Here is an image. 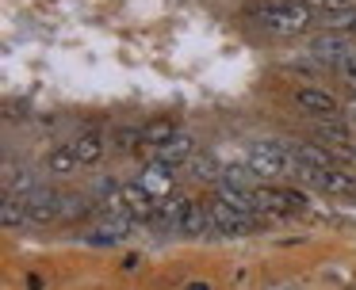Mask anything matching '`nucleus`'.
<instances>
[{
    "instance_id": "obj_10",
    "label": "nucleus",
    "mask_w": 356,
    "mask_h": 290,
    "mask_svg": "<svg viewBox=\"0 0 356 290\" xmlns=\"http://www.w3.org/2000/svg\"><path fill=\"white\" fill-rule=\"evenodd\" d=\"M172 172H177L172 164H165V160H157V157H154L146 168H142V180H138V183L157 198V203H161V198H169V195H172V187H177V176H172Z\"/></svg>"
},
{
    "instance_id": "obj_21",
    "label": "nucleus",
    "mask_w": 356,
    "mask_h": 290,
    "mask_svg": "<svg viewBox=\"0 0 356 290\" xmlns=\"http://www.w3.org/2000/svg\"><path fill=\"white\" fill-rule=\"evenodd\" d=\"M341 76H345L348 84H353V92H356V46H348V53H345V61H341Z\"/></svg>"
},
{
    "instance_id": "obj_23",
    "label": "nucleus",
    "mask_w": 356,
    "mask_h": 290,
    "mask_svg": "<svg viewBox=\"0 0 356 290\" xmlns=\"http://www.w3.org/2000/svg\"><path fill=\"white\" fill-rule=\"evenodd\" d=\"M348 119L356 122V92H353V99H348Z\"/></svg>"
},
{
    "instance_id": "obj_13",
    "label": "nucleus",
    "mask_w": 356,
    "mask_h": 290,
    "mask_svg": "<svg viewBox=\"0 0 356 290\" xmlns=\"http://www.w3.org/2000/svg\"><path fill=\"white\" fill-rule=\"evenodd\" d=\"M42 183L35 180V168H24V164H8V172H4V195H16V198H27L35 195Z\"/></svg>"
},
{
    "instance_id": "obj_6",
    "label": "nucleus",
    "mask_w": 356,
    "mask_h": 290,
    "mask_svg": "<svg viewBox=\"0 0 356 290\" xmlns=\"http://www.w3.org/2000/svg\"><path fill=\"white\" fill-rule=\"evenodd\" d=\"M257 195V210L261 214H287V210H307V195L295 187H272V183H264V187L253 191Z\"/></svg>"
},
{
    "instance_id": "obj_14",
    "label": "nucleus",
    "mask_w": 356,
    "mask_h": 290,
    "mask_svg": "<svg viewBox=\"0 0 356 290\" xmlns=\"http://www.w3.org/2000/svg\"><path fill=\"white\" fill-rule=\"evenodd\" d=\"M195 153H200V149H195L192 137H188V134H177L169 145H161V149H157L154 157H157V160H165V164H172V168H184V164H192Z\"/></svg>"
},
{
    "instance_id": "obj_9",
    "label": "nucleus",
    "mask_w": 356,
    "mask_h": 290,
    "mask_svg": "<svg viewBox=\"0 0 356 290\" xmlns=\"http://www.w3.org/2000/svg\"><path fill=\"white\" fill-rule=\"evenodd\" d=\"M134 229L131 218H123V214H104L96 225L85 229V244H96V248H108V244H119L127 233Z\"/></svg>"
},
{
    "instance_id": "obj_24",
    "label": "nucleus",
    "mask_w": 356,
    "mask_h": 290,
    "mask_svg": "<svg viewBox=\"0 0 356 290\" xmlns=\"http://www.w3.org/2000/svg\"><path fill=\"white\" fill-rule=\"evenodd\" d=\"M188 290H211V287H207V282H192Z\"/></svg>"
},
{
    "instance_id": "obj_5",
    "label": "nucleus",
    "mask_w": 356,
    "mask_h": 290,
    "mask_svg": "<svg viewBox=\"0 0 356 290\" xmlns=\"http://www.w3.org/2000/svg\"><path fill=\"white\" fill-rule=\"evenodd\" d=\"M299 176L302 183H310V187H318V191H325V195H356V176H348L345 168H299Z\"/></svg>"
},
{
    "instance_id": "obj_18",
    "label": "nucleus",
    "mask_w": 356,
    "mask_h": 290,
    "mask_svg": "<svg viewBox=\"0 0 356 290\" xmlns=\"http://www.w3.org/2000/svg\"><path fill=\"white\" fill-rule=\"evenodd\" d=\"M47 168H50V176H70V172L81 168V160H77V153H73L70 145H62V149H54L47 157Z\"/></svg>"
},
{
    "instance_id": "obj_7",
    "label": "nucleus",
    "mask_w": 356,
    "mask_h": 290,
    "mask_svg": "<svg viewBox=\"0 0 356 290\" xmlns=\"http://www.w3.org/2000/svg\"><path fill=\"white\" fill-rule=\"evenodd\" d=\"M314 134H318V142H325L322 149H330L333 157H341V160H353L356 157V142H353V134H348L345 122H337V119H314Z\"/></svg>"
},
{
    "instance_id": "obj_3",
    "label": "nucleus",
    "mask_w": 356,
    "mask_h": 290,
    "mask_svg": "<svg viewBox=\"0 0 356 290\" xmlns=\"http://www.w3.org/2000/svg\"><path fill=\"white\" fill-rule=\"evenodd\" d=\"M245 164L253 168L261 180H276V176H295V157H291V145L287 142H253L245 153Z\"/></svg>"
},
{
    "instance_id": "obj_11",
    "label": "nucleus",
    "mask_w": 356,
    "mask_h": 290,
    "mask_svg": "<svg viewBox=\"0 0 356 290\" xmlns=\"http://www.w3.org/2000/svg\"><path fill=\"white\" fill-rule=\"evenodd\" d=\"M345 53H348V42L337 35V31H330V35H314V38H310V58H314V61H325V65L337 69L341 61H345Z\"/></svg>"
},
{
    "instance_id": "obj_16",
    "label": "nucleus",
    "mask_w": 356,
    "mask_h": 290,
    "mask_svg": "<svg viewBox=\"0 0 356 290\" xmlns=\"http://www.w3.org/2000/svg\"><path fill=\"white\" fill-rule=\"evenodd\" d=\"M188 176L200 180V183H218V180H222V164H218L211 153H195L192 164H188Z\"/></svg>"
},
{
    "instance_id": "obj_20",
    "label": "nucleus",
    "mask_w": 356,
    "mask_h": 290,
    "mask_svg": "<svg viewBox=\"0 0 356 290\" xmlns=\"http://www.w3.org/2000/svg\"><path fill=\"white\" fill-rule=\"evenodd\" d=\"M314 12H325L333 19V15H345V12H356V0H307Z\"/></svg>"
},
{
    "instance_id": "obj_2",
    "label": "nucleus",
    "mask_w": 356,
    "mask_h": 290,
    "mask_svg": "<svg viewBox=\"0 0 356 290\" xmlns=\"http://www.w3.org/2000/svg\"><path fill=\"white\" fill-rule=\"evenodd\" d=\"M154 221L161 229H169V233H177V237H207V206H200L188 195H177V191L157 203Z\"/></svg>"
},
{
    "instance_id": "obj_12",
    "label": "nucleus",
    "mask_w": 356,
    "mask_h": 290,
    "mask_svg": "<svg viewBox=\"0 0 356 290\" xmlns=\"http://www.w3.org/2000/svg\"><path fill=\"white\" fill-rule=\"evenodd\" d=\"M70 149L77 153L81 168H92V164H100V160H104V153H108V142H104V134H100V130H88V134L73 137V142H70Z\"/></svg>"
},
{
    "instance_id": "obj_22",
    "label": "nucleus",
    "mask_w": 356,
    "mask_h": 290,
    "mask_svg": "<svg viewBox=\"0 0 356 290\" xmlns=\"http://www.w3.org/2000/svg\"><path fill=\"white\" fill-rule=\"evenodd\" d=\"M333 31H348V35H356V12L333 15Z\"/></svg>"
},
{
    "instance_id": "obj_8",
    "label": "nucleus",
    "mask_w": 356,
    "mask_h": 290,
    "mask_svg": "<svg viewBox=\"0 0 356 290\" xmlns=\"http://www.w3.org/2000/svg\"><path fill=\"white\" fill-rule=\"evenodd\" d=\"M295 107L310 119H337V99L330 96L325 88H314V84H299L295 88Z\"/></svg>"
},
{
    "instance_id": "obj_17",
    "label": "nucleus",
    "mask_w": 356,
    "mask_h": 290,
    "mask_svg": "<svg viewBox=\"0 0 356 290\" xmlns=\"http://www.w3.org/2000/svg\"><path fill=\"white\" fill-rule=\"evenodd\" d=\"M0 221H4L8 229H24V225H31L27 203H24V198H16V195H4V206H0Z\"/></svg>"
},
{
    "instance_id": "obj_15",
    "label": "nucleus",
    "mask_w": 356,
    "mask_h": 290,
    "mask_svg": "<svg viewBox=\"0 0 356 290\" xmlns=\"http://www.w3.org/2000/svg\"><path fill=\"white\" fill-rule=\"evenodd\" d=\"M177 134H180L177 119H154V122H146V126H142V142H146L154 153L161 149V145H169Z\"/></svg>"
},
{
    "instance_id": "obj_19",
    "label": "nucleus",
    "mask_w": 356,
    "mask_h": 290,
    "mask_svg": "<svg viewBox=\"0 0 356 290\" xmlns=\"http://www.w3.org/2000/svg\"><path fill=\"white\" fill-rule=\"evenodd\" d=\"M111 145H115L119 153H134L138 145H146L142 142V126H119L115 134H111Z\"/></svg>"
},
{
    "instance_id": "obj_4",
    "label": "nucleus",
    "mask_w": 356,
    "mask_h": 290,
    "mask_svg": "<svg viewBox=\"0 0 356 290\" xmlns=\"http://www.w3.org/2000/svg\"><path fill=\"white\" fill-rule=\"evenodd\" d=\"M257 225H261V221H257L253 214L234 210L222 198H211L207 203V237H245L249 229H257Z\"/></svg>"
},
{
    "instance_id": "obj_1",
    "label": "nucleus",
    "mask_w": 356,
    "mask_h": 290,
    "mask_svg": "<svg viewBox=\"0 0 356 290\" xmlns=\"http://www.w3.org/2000/svg\"><path fill=\"white\" fill-rule=\"evenodd\" d=\"M245 19L264 27L268 35H307L314 23V8L307 0H264L249 8Z\"/></svg>"
}]
</instances>
